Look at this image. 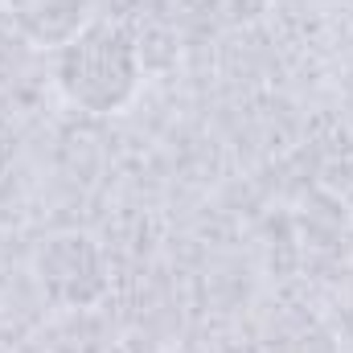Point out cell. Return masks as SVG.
Segmentation results:
<instances>
[{
  "instance_id": "6da1fadb",
  "label": "cell",
  "mask_w": 353,
  "mask_h": 353,
  "mask_svg": "<svg viewBox=\"0 0 353 353\" xmlns=\"http://www.w3.org/2000/svg\"><path fill=\"white\" fill-rule=\"evenodd\" d=\"M54 87L83 115H123L144 90V54L123 25L94 17L54 54Z\"/></svg>"
},
{
  "instance_id": "7a4b0ae2",
  "label": "cell",
  "mask_w": 353,
  "mask_h": 353,
  "mask_svg": "<svg viewBox=\"0 0 353 353\" xmlns=\"http://www.w3.org/2000/svg\"><path fill=\"white\" fill-rule=\"evenodd\" d=\"M33 275L50 304L58 308H94L111 279L107 259L87 230H54L33 247Z\"/></svg>"
},
{
  "instance_id": "3957f363",
  "label": "cell",
  "mask_w": 353,
  "mask_h": 353,
  "mask_svg": "<svg viewBox=\"0 0 353 353\" xmlns=\"http://www.w3.org/2000/svg\"><path fill=\"white\" fill-rule=\"evenodd\" d=\"M12 33L46 54H58L70 46L90 21H94V0H0Z\"/></svg>"
}]
</instances>
